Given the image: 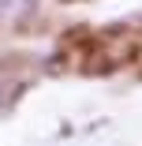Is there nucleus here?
<instances>
[{"label":"nucleus","instance_id":"nucleus-1","mask_svg":"<svg viewBox=\"0 0 142 146\" xmlns=\"http://www.w3.org/2000/svg\"><path fill=\"white\" fill-rule=\"evenodd\" d=\"M30 8V0H0V19H15Z\"/></svg>","mask_w":142,"mask_h":146}]
</instances>
